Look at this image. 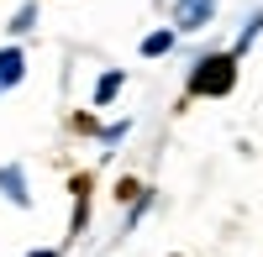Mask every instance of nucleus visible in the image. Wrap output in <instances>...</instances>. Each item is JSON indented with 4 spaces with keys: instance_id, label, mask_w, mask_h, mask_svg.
<instances>
[{
    "instance_id": "obj_3",
    "label": "nucleus",
    "mask_w": 263,
    "mask_h": 257,
    "mask_svg": "<svg viewBox=\"0 0 263 257\" xmlns=\"http://www.w3.org/2000/svg\"><path fill=\"white\" fill-rule=\"evenodd\" d=\"M21 74H27V58H21V48H0V90L21 84Z\"/></svg>"
},
{
    "instance_id": "obj_4",
    "label": "nucleus",
    "mask_w": 263,
    "mask_h": 257,
    "mask_svg": "<svg viewBox=\"0 0 263 257\" xmlns=\"http://www.w3.org/2000/svg\"><path fill=\"white\" fill-rule=\"evenodd\" d=\"M0 189L16 200V205H32V195H27V179H21V168L11 163V168H0Z\"/></svg>"
},
{
    "instance_id": "obj_6",
    "label": "nucleus",
    "mask_w": 263,
    "mask_h": 257,
    "mask_svg": "<svg viewBox=\"0 0 263 257\" xmlns=\"http://www.w3.org/2000/svg\"><path fill=\"white\" fill-rule=\"evenodd\" d=\"M174 48V32H153V37H142V58H163Z\"/></svg>"
},
{
    "instance_id": "obj_8",
    "label": "nucleus",
    "mask_w": 263,
    "mask_h": 257,
    "mask_svg": "<svg viewBox=\"0 0 263 257\" xmlns=\"http://www.w3.org/2000/svg\"><path fill=\"white\" fill-rule=\"evenodd\" d=\"M32 257H58V252H32Z\"/></svg>"
},
{
    "instance_id": "obj_7",
    "label": "nucleus",
    "mask_w": 263,
    "mask_h": 257,
    "mask_svg": "<svg viewBox=\"0 0 263 257\" xmlns=\"http://www.w3.org/2000/svg\"><path fill=\"white\" fill-rule=\"evenodd\" d=\"M32 27H37V11H32V6H21L16 21H11V32H32Z\"/></svg>"
},
{
    "instance_id": "obj_2",
    "label": "nucleus",
    "mask_w": 263,
    "mask_h": 257,
    "mask_svg": "<svg viewBox=\"0 0 263 257\" xmlns=\"http://www.w3.org/2000/svg\"><path fill=\"white\" fill-rule=\"evenodd\" d=\"M211 11H216V0H174V21H179L184 32L205 27V21H211Z\"/></svg>"
},
{
    "instance_id": "obj_5",
    "label": "nucleus",
    "mask_w": 263,
    "mask_h": 257,
    "mask_svg": "<svg viewBox=\"0 0 263 257\" xmlns=\"http://www.w3.org/2000/svg\"><path fill=\"white\" fill-rule=\"evenodd\" d=\"M121 84H126V74H121V69H111V74L95 84V105H111V100L121 95Z\"/></svg>"
},
{
    "instance_id": "obj_1",
    "label": "nucleus",
    "mask_w": 263,
    "mask_h": 257,
    "mask_svg": "<svg viewBox=\"0 0 263 257\" xmlns=\"http://www.w3.org/2000/svg\"><path fill=\"white\" fill-rule=\"evenodd\" d=\"M232 84H237V58H232V53L200 58V69L190 74V90H195V95H227Z\"/></svg>"
}]
</instances>
